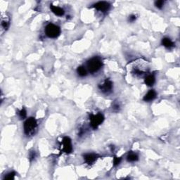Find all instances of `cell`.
Returning a JSON list of instances; mask_svg holds the SVG:
<instances>
[{"label":"cell","mask_w":180,"mask_h":180,"mask_svg":"<svg viewBox=\"0 0 180 180\" xmlns=\"http://www.w3.org/2000/svg\"><path fill=\"white\" fill-rule=\"evenodd\" d=\"M45 33L49 38H56L61 33V29L58 26L49 23L45 28Z\"/></svg>","instance_id":"obj_3"},{"label":"cell","mask_w":180,"mask_h":180,"mask_svg":"<svg viewBox=\"0 0 180 180\" xmlns=\"http://www.w3.org/2000/svg\"><path fill=\"white\" fill-rule=\"evenodd\" d=\"M163 5H164V1L163 0H160V1H156L155 2V6L157 7L159 9H161L163 7Z\"/></svg>","instance_id":"obj_17"},{"label":"cell","mask_w":180,"mask_h":180,"mask_svg":"<svg viewBox=\"0 0 180 180\" xmlns=\"http://www.w3.org/2000/svg\"><path fill=\"white\" fill-rule=\"evenodd\" d=\"M61 151L65 154H71L73 151L71 140L68 136H65L61 142Z\"/></svg>","instance_id":"obj_5"},{"label":"cell","mask_w":180,"mask_h":180,"mask_svg":"<svg viewBox=\"0 0 180 180\" xmlns=\"http://www.w3.org/2000/svg\"><path fill=\"white\" fill-rule=\"evenodd\" d=\"M136 15L132 14L129 16V21L130 22V23H133V22H135V20H136Z\"/></svg>","instance_id":"obj_20"},{"label":"cell","mask_w":180,"mask_h":180,"mask_svg":"<svg viewBox=\"0 0 180 180\" xmlns=\"http://www.w3.org/2000/svg\"><path fill=\"white\" fill-rule=\"evenodd\" d=\"M93 7H94L96 10L99 11H102L103 13H105L110 9L111 5L107 1H99V2L96 3L94 4Z\"/></svg>","instance_id":"obj_6"},{"label":"cell","mask_w":180,"mask_h":180,"mask_svg":"<svg viewBox=\"0 0 180 180\" xmlns=\"http://www.w3.org/2000/svg\"><path fill=\"white\" fill-rule=\"evenodd\" d=\"M162 44L167 49H171L175 46V44H174L173 42L170 39L167 38H163V40H162Z\"/></svg>","instance_id":"obj_11"},{"label":"cell","mask_w":180,"mask_h":180,"mask_svg":"<svg viewBox=\"0 0 180 180\" xmlns=\"http://www.w3.org/2000/svg\"><path fill=\"white\" fill-rule=\"evenodd\" d=\"M97 158V156L93 154H87L84 156V160L87 164H92Z\"/></svg>","instance_id":"obj_10"},{"label":"cell","mask_w":180,"mask_h":180,"mask_svg":"<svg viewBox=\"0 0 180 180\" xmlns=\"http://www.w3.org/2000/svg\"><path fill=\"white\" fill-rule=\"evenodd\" d=\"M120 161H121V158H117V157H114V166H117V165L120 164Z\"/></svg>","instance_id":"obj_19"},{"label":"cell","mask_w":180,"mask_h":180,"mask_svg":"<svg viewBox=\"0 0 180 180\" xmlns=\"http://www.w3.org/2000/svg\"><path fill=\"white\" fill-rule=\"evenodd\" d=\"M102 61L99 57H94L87 62V69L91 73H94L101 69L102 67Z\"/></svg>","instance_id":"obj_2"},{"label":"cell","mask_w":180,"mask_h":180,"mask_svg":"<svg viewBox=\"0 0 180 180\" xmlns=\"http://www.w3.org/2000/svg\"><path fill=\"white\" fill-rule=\"evenodd\" d=\"M50 9H51L52 12L58 16H63L65 13V11L63 9L61 8V7L53 6V5H52V4L51 5H50Z\"/></svg>","instance_id":"obj_9"},{"label":"cell","mask_w":180,"mask_h":180,"mask_svg":"<svg viewBox=\"0 0 180 180\" xmlns=\"http://www.w3.org/2000/svg\"><path fill=\"white\" fill-rule=\"evenodd\" d=\"M35 158V151H32V152L30 154V156H29V158H30V161H32V160H34Z\"/></svg>","instance_id":"obj_21"},{"label":"cell","mask_w":180,"mask_h":180,"mask_svg":"<svg viewBox=\"0 0 180 180\" xmlns=\"http://www.w3.org/2000/svg\"><path fill=\"white\" fill-rule=\"evenodd\" d=\"M90 120L92 127L94 129H96L104 122V117L102 113H98L96 115H92V114L90 115Z\"/></svg>","instance_id":"obj_4"},{"label":"cell","mask_w":180,"mask_h":180,"mask_svg":"<svg viewBox=\"0 0 180 180\" xmlns=\"http://www.w3.org/2000/svg\"><path fill=\"white\" fill-rule=\"evenodd\" d=\"M1 25L3 29L4 30H8L9 27V19H7V18H4V16H1Z\"/></svg>","instance_id":"obj_14"},{"label":"cell","mask_w":180,"mask_h":180,"mask_svg":"<svg viewBox=\"0 0 180 180\" xmlns=\"http://www.w3.org/2000/svg\"><path fill=\"white\" fill-rule=\"evenodd\" d=\"M27 113L25 108H22L20 111H19V117L21 119H25V117H26Z\"/></svg>","instance_id":"obj_18"},{"label":"cell","mask_w":180,"mask_h":180,"mask_svg":"<svg viewBox=\"0 0 180 180\" xmlns=\"http://www.w3.org/2000/svg\"><path fill=\"white\" fill-rule=\"evenodd\" d=\"M16 175V173L14 172H11L7 174V175H5V177H4V179H9V180H11V179H14V177Z\"/></svg>","instance_id":"obj_16"},{"label":"cell","mask_w":180,"mask_h":180,"mask_svg":"<svg viewBox=\"0 0 180 180\" xmlns=\"http://www.w3.org/2000/svg\"><path fill=\"white\" fill-rule=\"evenodd\" d=\"M99 88L104 93H108V92H111V90H112L113 82L109 79H105V81L102 84H99Z\"/></svg>","instance_id":"obj_7"},{"label":"cell","mask_w":180,"mask_h":180,"mask_svg":"<svg viewBox=\"0 0 180 180\" xmlns=\"http://www.w3.org/2000/svg\"><path fill=\"white\" fill-rule=\"evenodd\" d=\"M77 73L80 77H84L87 75V71L84 66H80L77 68Z\"/></svg>","instance_id":"obj_15"},{"label":"cell","mask_w":180,"mask_h":180,"mask_svg":"<svg viewBox=\"0 0 180 180\" xmlns=\"http://www.w3.org/2000/svg\"><path fill=\"white\" fill-rule=\"evenodd\" d=\"M24 133L27 136H32L36 132L38 129V123L37 120L34 117H29L26 121L25 122L24 126Z\"/></svg>","instance_id":"obj_1"},{"label":"cell","mask_w":180,"mask_h":180,"mask_svg":"<svg viewBox=\"0 0 180 180\" xmlns=\"http://www.w3.org/2000/svg\"><path fill=\"white\" fill-rule=\"evenodd\" d=\"M127 160L128 162H136L139 160V156L135 153H129L127 156Z\"/></svg>","instance_id":"obj_13"},{"label":"cell","mask_w":180,"mask_h":180,"mask_svg":"<svg viewBox=\"0 0 180 180\" xmlns=\"http://www.w3.org/2000/svg\"><path fill=\"white\" fill-rule=\"evenodd\" d=\"M155 81H156V79H155V77L154 75H148L144 80V82L146 84L147 86H149V87H151L154 84Z\"/></svg>","instance_id":"obj_12"},{"label":"cell","mask_w":180,"mask_h":180,"mask_svg":"<svg viewBox=\"0 0 180 180\" xmlns=\"http://www.w3.org/2000/svg\"><path fill=\"white\" fill-rule=\"evenodd\" d=\"M113 109L117 111H119V109H120V105H119L118 104H115V105H113Z\"/></svg>","instance_id":"obj_22"},{"label":"cell","mask_w":180,"mask_h":180,"mask_svg":"<svg viewBox=\"0 0 180 180\" xmlns=\"http://www.w3.org/2000/svg\"><path fill=\"white\" fill-rule=\"evenodd\" d=\"M156 92L154 90L148 91L147 94H146L145 96L143 98V100L146 102H150L156 99Z\"/></svg>","instance_id":"obj_8"}]
</instances>
